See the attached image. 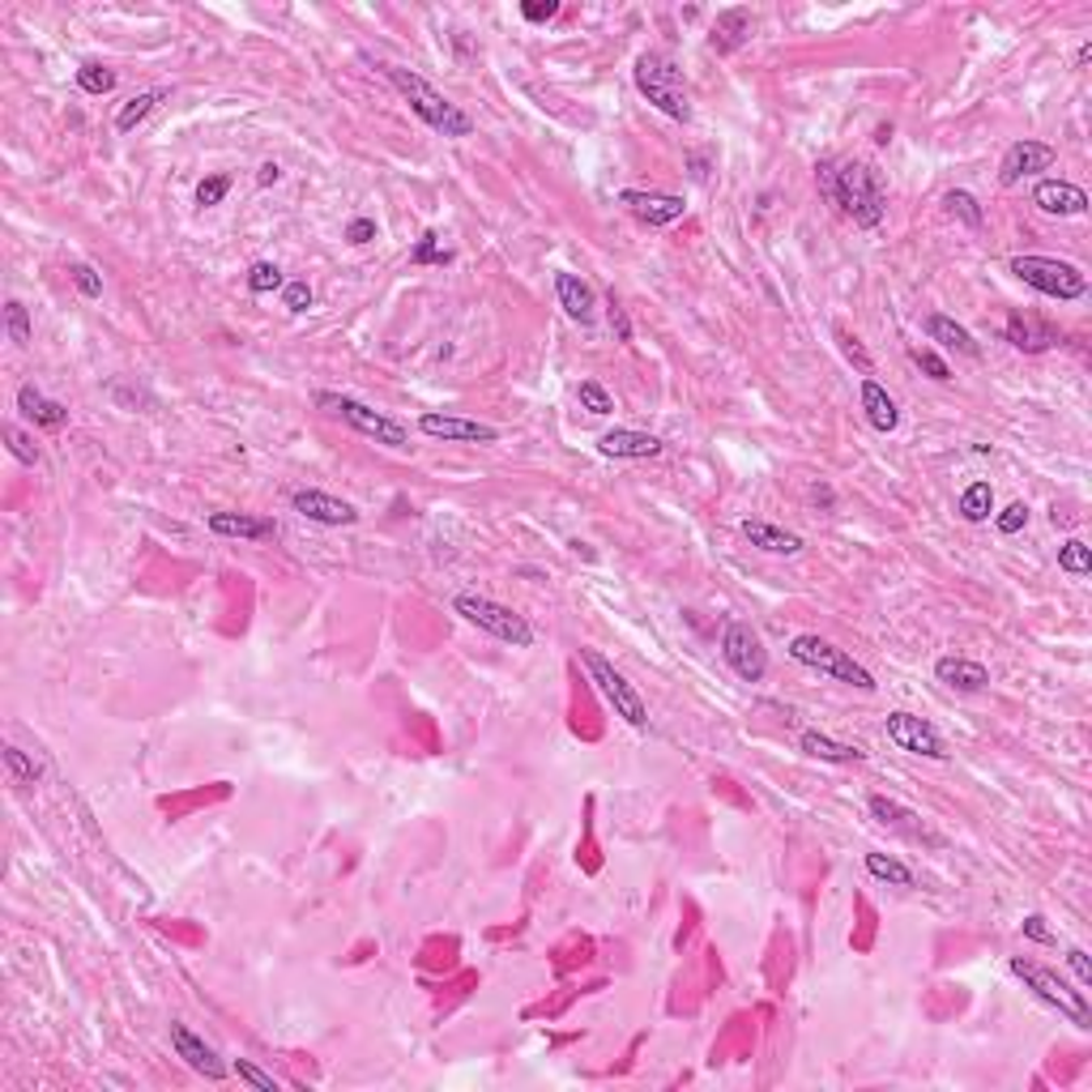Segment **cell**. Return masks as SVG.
<instances>
[{"label":"cell","instance_id":"obj_1","mask_svg":"<svg viewBox=\"0 0 1092 1092\" xmlns=\"http://www.w3.org/2000/svg\"><path fill=\"white\" fill-rule=\"evenodd\" d=\"M833 205H841V214L853 218V227L862 231H875L888 214V193H883V180L875 175V167L866 162H837L833 167V184L824 193Z\"/></svg>","mask_w":1092,"mask_h":1092},{"label":"cell","instance_id":"obj_2","mask_svg":"<svg viewBox=\"0 0 1092 1092\" xmlns=\"http://www.w3.org/2000/svg\"><path fill=\"white\" fill-rule=\"evenodd\" d=\"M380 73L397 86V95L410 103V112L419 116V120L427 124V128H436L440 137H470L474 132V120L453 103V99H444L427 77H419L414 69H401V65H380Z\"/></svg>","mask_w":1092,"mask_h":1092},{"label":"cell","instance_id":"obj_3","mask_svg":"<svg viewBox=\"0 0 1092 1092\" xmlns=\"http://www.w3.org/2000/svg\"><path fill=\"white\" fill-rule=\"evenodd\" d=\"M632 82L636 90L670 120L687 124L692 120V95H687V82H683V69L666 56V52H644L632 69Z\"/></svg>","mask_w":1092,"mask_h":1092},{"label":"cell","instance_id":"obj_4","mask_svg":"<svg viewBox=\"0 0 1092 1092\" xmlns=\"http://www.w3.org/2000/svg\"><path fill=\"white\" fill-rule=\"evenodd\" d=\"M1024 286H1033L1037 295L1046 299H1059V303H1076L1089 295V273L1072 260H1059V256H1011L1007 265Z\"/></svg>","mask_w":1092,"mask_h":1092},{"label":"cell","instance_id":"obj_5","mask_svg":"<svg viewBox=\"0 0 1092 1092\" xmlns=\"http://www.w3.org/2000/svg\"><path fill=\"white\" fill-rule=\"evenodd\" d=\"M790 657H794L798 666L816 670V675H828V679H837V683H850L857 692H875V675H870L862 662H853L846 649H837L833 640H824V636H811V632L794 636V640H790Z\"/></svg>","mask_w":1092,"mask_h":1092},{"label":"cell","instance_id":"obj_6","mask_svg":"<svg viewBox=\"0 0 1092 1092\" xmlns=\"http://www.w3.org/2000/svg\"><path fill=\"white\" fill-rule=\"evenodd\" d=\"M1011 973H1016L1046 1007H1054L1059 1016H1067L1076 1029H1092V1011H1089V1003H1084V994L1072 990L1054 969H1046V965H1037V961H1029V956H1011Z\"/></svg>","mask_w":1092,"mask_h":1092},{"label":"cell","instance_id":"obj_7","mask_svg":"<svg viewBox=\"0 0 1092 1092\" xmlns=\"http://www.w3.org/2000/svg\"><path fill=\"white\" fill-rule=\"evenodd\" d=\"M453 610H457L466 623H474L479 632L495 636V640H504V644H512V649H529V644H534V627H529V619H525V614H516L512 607H504V602H495V598L457 594V598H453Z\"/></svg>","mask_w":1092,"mask_h":1092},{"label":"cell","instance_id":"obj_8","mask_svg":"<svg viewBox=\"0 0 1092 1092\" xmlns=\"http://www.w3.org/2000/svg\"><path fill=\"white\" fill-rule=\"evenodd\" d=\"M316 406L321 410H329V414H338L342 423H351L359 436L367 440H375V444H384V449H410V431L397 423V419H388V414H380V410H371L364 406L359 397H346V393H321L316 397Z\"/></svg>","mask_w":1092,"mask_h":1092},{"label":"cell","instance_id":"obj_9","mask_svg":"<svg viewBox=\"0 0 1092 1092\" xmlns=\"http://www.w3.org/2000/svg\"><path fill=\"white\" fill-rule=\"evenodd\" d=\"M581 662H585V670H590V679L598 683V692L610 700V709L627 722V726H636V729H644L649 726V705L640 700V692L610 666L607 657L598 653V649H581Z\"/></svg>","mask_w":1092,"mask_h":1092},{"label":"cell","instance_id":"obj_10","mask_svg":"<svg viewBox=\"0 0 1092 1092\" xmlns=\"http://www.w3.org/2000/svg\"><path fill=\"white\" fill-rule=\"evenodd\" d=\"M722 657H726V666L742 683H760L768 675V649H764V640L747 623H738V619L726 623V632H722Z\"/></svg>","mask_w":1092,"mask_h":1092},{"label":"cell","instance_id":"obj_11","mask_svg":"<svg viewBox=\"0 0 1092 1092\" xmlns=\"http://www.w3.org/2000/svg\"><path fill=\"white\" fill-rule=\"evenodd\" d=\"M888 742H896L900 751L909 755H926V760H948V742L944 734L931 726L926 718H913V713H888Z\"/></svg>","mask_w":1092,"mask_h":1092},{"label":"cell","instance_id":"obj_12","mask_svg":"<svg viewBox=\"0 0 1092 1092\" xmlns=\"http://www.w3.org/2000/svg\"><path fill=\"white\" fill-rule=\"evenodd\" d=\"M419 431L431 440H444V444H495L499 440V427L466 419V414H440V410H427L419 419Z\"/></svg>","mask_w":1092,"mask_h":1092},{"label":"cell","instance_id":"obj_13","mask_svg":"<svg viewBox=\"0 0 1092 1092\" xmlns=\"http://www.w3.org/2000/svg\"><path fill=\"white\" fill-rule=\"evenodd\" d=\"M619 205H627L640 223L649 227H670L687 214V201L675 197V193H653V188H623L619 193Z\"/></svg>","mask_w":1092,"mask_h":1092},{"label":"cell","instance_id":"obj_14","mask_svg":"<svg viewBox=\"0 0 1092 1092\" xmlns=\"http://www.w3.org/2000/svg\"><path fill=\"white\" fill-rule=\"evenodd\" d=\"M290 508L316 525H355L359 521V508L351 499H338L329 491H316V486H303V491H290Z\"/></svg>","mask_w":1092,"mask_h":1092},{"label":"cell","instance_id":"obj_15","mask_svg":"<svg viewBox=\"0 0 1092 1092\" xmlns=\"http://www.w3.org/2000/svg\"><path fill=\"white\" fill-rule=\"evenodd\" d=\"M1054 145H1046V141H1016L1007 154H1003V167H998V180L1011 188V184H1020L1024 175H1037V171H1050L1054 167Z\"/></svg>","mask_w":1092,"mask_h":1092},{"label":"cell","instance_id":"obj_16","mask_svg":"<svg viewBox=\"0 0 1092 1092\" xmlns=\"http://www.w3.org/2000/svg\"><path fill=\"white\" fill-rule=\"evenodd\" d=\"M1003 334H1007V342H1011L1016 351H1024V355H1041V351H1050V346L1063 342V334H1059L1050 321L1033 316V312H1011L1007 325H1003Z\"/></svg>","mask_w":1092,"mask_h":1092},{"label":"cell","instance_id":"obj_17","mask_svg":"<svg viewBox=\"0 0 1092 1092\" xmlns=\"http://www.w3.org/2000/svg\"><path fill=\"white\" fill-rule=\"evenodd\" d=\"M171 1046H175V1054L197 1072V1076H205V1080H227V1063L218 1059V1050L214 1046H205L188 1024H171Z\"/></svg>","mask_w":1092,"mask_h":1092},{"label":"cell","instance_id":"obj_18","mask_svg":"<svg viewBox=\"0 0 1092 1092\" xmlns=\"http://www.w3.org/2000/svg\"><path fill=\"white\" fill-rule=\"evenodd\" d=\"M1033 205L1041 214H1054V218H1076L1089 210V193L1080 184H1067V180H1041L1033 188Z\"/></svg>","mask_w":1092,"mask_h":1092},{"label":"cell","instance_id":"obj_19","mask_svg":"<svg viewBox=\"0 0 1092 1092\" xmlns=\"http://www.w3.org/2000/svg\"><path fill=\"white\" fill-rule=\"evenodd\" d=\"M210 534L218 538H243V542H273L278 521L273 516H252V512H210Z\"/></svg>","mask_w":1092,"mask_h":1092},{"label":"cell","instance_id":"obj_20","mask_svg":"<svg viewBox=\"0 0 1092 1092\" xmlns=\"http://www.w3.org/2000/svg\"><path fill=\"white\" fill-rule=\"evenodd\" d=\"M598 453L614 457V462H649L662 453V440L649 431H632V427H614L598 440Z\"/></svg>","mask_w":1092,"mask_h":1092},{"label":"cell","instance_id":"obj_21","mask_svg":"<svg viewBox=\"0 0 1092 1092\" xmlns=\"http://www.w3.org/2000/svg\"><path fill=\"white\" fill-rule=\"evenodd\" d=\"M935 679L944 687H952V692H965V696H977V692L990 687V670L981 662H973V657H956V653L935 662Z\"/></svg>","mask_w":1092,"mask_h":1092},{"label":"cell","instance_id":"obj_22","mask_svg":"<svg viewBox=\"0 0 1092 1092\" xmlns=\"http://www.w3.org/2000/svg\"><path fill=\"white\" fill-rule=\"evenodd\" d=\"M555 295H559V308H564L577 325H594L598 295H594V286H590L585 278H577V273L559 269V273H555Z\"/></svg>","mask_w":1092,"mask_h":1092},{"label":"cell","instance_id":"obj_23","mask_svg":"<svg viewBox=\"0 0 1092 1092\" xmlns=\"http://www.w3.org/2000/svg\"><path fill=\"white\" fill-rule=\"evenodd\" d=\"M742 538H747L755 551H764V555H798V551H803V538H798V534H790V529H781V525H772V521H760V516L742 521Z\"/></svg>","mask_w":1092,"mask_h":1092},{"label":"cell","instance_id":"obj_24","mask_svg":"<svg viewBox=\"0 0 1092 1092\" xmlns=\"http://www.w3.org/2000/svg\"><path fill=\"white\" fill-rule=\"evenodd\" d=\"M866 807H870V816H875L883 828H896V833H905V837H913V841H939V837H926L918 811H909V807H900V803H892V798H883V794H870Z\"/></svg>","mask_w":1092,"mask_h":1092},{"label":"cell","instance_id":"obj_25","mask_svg":"<svg viewBox=\"0 0 1092 1092\" xmlns=\"http://www.w3.org/2000/svg\"><path fill=\"white\" fill-rule=\"evenodd\" d=\"M751 30H755V17H751V9H722L718 13V22H713V34H709V47L713 52H738L747 39H751Z\"/></svg>","mask_w":1092,"mask_h":1092},{"label":"cell","instance_id":"obj_26","mask_svg":"<svg viewBox=\"0 0 1092 1092\" xmlns=\"http://www.w3.org/2000/svg\"><path fill=\"white\" fill-rule=\"evenodd\" d=\"M17 410H22L34 427H47V431H56V427L69 423V406L43 397V388H34V384H22V388H17Z\"/></svg>","mask_w":1092,"mask_h":1092},{"label":"cell","instance_id":"obj_27","mask_svg":"<svg viewBox=\"0 0 1092 1092\" xmlns=\"http://www.w3.org/2000/svg\"><path fill=\"white\" fill-rule=\"evenodd\" d=\"M857 397H862V410H866V423L875 427V431H896V423H900V410H896V401L888 397V388L883 384H875V380H862V388H857Z\"/></svg>","mask_w":1092,"mask_h":1092},{"label":"cell","instance_id":"obj_28","mask_svg":"<svg viewBox=\"0 0 1092 1092\" xmlns=\"http://www.w3.org/2000/svg\"><path fill=\"white\" fill-rule=\"evenodd\" d=\"M926 338H931V342H939V346H948V351H961V355H969V359L981 355V346L973 342L969 329H965V325H956V321H952V316H944V312H931V316H926Z\"/></svg>","mask_w":1092,"mask_h":1092},{"label":"cell","instance_id":"obj_29","mask_svg":"<svg viewBox=\"0 0 1092 1092\" xmlns=\"http://www.w3.org/2000/svg\"><path fill=\"white\" fill-rule=\"evenodd\" d=\"M798 747H803L807 755H816V760H828V764H857V760H866V751H862L857 742H837V738H828V734H820V729H807V734L798 738Z\"/></svg>","mask_w":1092,"mask_h":1092},{"label":"cell","instance_id":"obj_30","mask_svg":"<svg viewBox=\"0 0 1092 1092\" xmlns=\"http://www.w3.org/2000/svg\"><path fill=\"white\" fill-rule=\"evenodd\" d=\"M956 512L969 521V525H981V521H990V512H994V486L990 483H969L961 491V499H956Z\"/></svg>","mask_w":1092,"mask_h":1092},{"label":"cell","instance_id":"obj_31","mask_svg":"<svg viewBox=\"0 0 1092 1092\" xmlns=\"http://www.w3.org/2000/svg\"><path fill=\"white\" fill-rule=\"evenodd\" d=\"M866 870H870V879H879V883H892V888H918L913 870H909L905 862L888 857V853H866Z\"/></svg>","mask_w":1092,"mask_h":1092},{"label":"cell","instance_id":"obj_32","mask_svg":"<svg viewBox=\"0 0 1092 1092\" xmlns=\"http://www.w3.org/2000/svg\"><path fill=\"white\" fill-rule=\"evenodd\" d=\"M162 99H167V90H145V95L128 99V103L120 108V116H116V128H120V132H132V128L145 120V116H150V112H154Z\"/></svg>","mask_w":1092,"mask_h":1092},{"label":"cell","instance_id":"obj_33","mask_svg":"<svg viewBox=\"0 0 1092 1092\" xmlns=\"http://www.w3.org/2000/svg\"><path fill=\"white\" fill-rule=\"evenodd\" d=\"M4 768H9V777H13L17 785H34V781L43 777V764H39L34 755H26L22 747H4Z\"/></svg>","mask_w":1092,"mask_h":1092},{"label":"cell","instance_id":"obj_34","mask_svg":"<svg viewBox=\"0 0 1092 1092\" xmlns=\"http://www.w3.org/2000/svg\"><path fill=\"white\" fill-rule=\"evenodd\" d=\"M77 86H82L86 95H112V90H116V73H112L108 65H99V60H86V65L77 69Z\"/></svg>","mask_w":1092,"mask_h":1092},{"label":"cell","instance_id":"obj_35","mask_svg":"<svg viewBox=\"0 0 1092 1092\" xmlns=\"http://www.w3.org/2000/svg\"><path fill=\"white\" fill-rule=\"evenodd\" d=\"M944 205H948V214H952V218H961V223H965V227H973V231L985 223V214H981L977 197H973V193H965V188H952V193L944 197Z\"/></svg>","mask_w":1092,"mask_h":1092},{"label":"cell","instance_id":"obj_36","mask_svg":"<svg viewBox=\"0 0 1092 1092\" xmlns=\"http://www.w3.org/2000/svg\"><path fill=\"white\" fill-rule=\"evenodd\" d=\"M4 329H9V342L13 346H30V312H26V303L22 299H9L4 303Z\"/></svg>","mask_w":1092,"mask_h":1092},{"label":"cell","instance_id":"obj_37","mask_svg":"<svg viewBox=\"0 0 1092 1092\" xmlns=\"http://www.w3.org/2000/svg\"><path fill=\"white\" fill-rule=\"evenodd\" d=\"M1059 568H1063V572H1072V577H1089L1092 572L1089 542H1080V538L1063 542V547H1059Z\"/></svg>","mask_w":1092,"mask_h":1092},{"label":"cell","instance_id":"obj_38","mask_svg":"<svg viewBox=\"0 0 1092 1092\" xmlns=\"http://www.w3.org/2000/svg\"><path fill=\"white\" fill-rule=\"evenodd\" d=\"M286 282H282V269L273 265V260H256L252 269H247V290L252 295H269V290H282Z\"/></svg>","mask_w":1092,"mask_h":1092},{"label":"cell","instance_id":"obj_39","mask_svg":"<svg viewBox=\"0 0 1092 1092\" xmlns=\"http://www.w3.org/2000/svg\"><path fill=\"white\" fill-rule=\"evenodd\" d=\"M577 401H581V410H590V414H598V419L614 410V397H610L598 380H581V384H577Z\"/></svg>","mask_w":1092,"mask_h":1092},{"label":"cell","instance_id":"obj_40","mask_svg":"<svg viewBox=\"0 0 1092 1092\" xmlns=\"http://www.w3.org/2000/svg\"><path fill=\"white\" fill-rule=\"evenodd\" d=\"M69 278H73V286H77L86 299H99V295H103V273H99L95 265L73 260V265H69Z\"/></svg>","mask_w":1092,"mask_h":1092},{"label":"cell","instance_id":"obj_41","mask_svg":"<svg viewBox=\"0 0 1092 1092\" xmlns=\"http://www.w3.org/2000/svg\"><path fill=\"white\" fill-rule=\"evenodd\" d=\"M410 260H414V265H449V260H453V252H449V247H440V236H436V231H423V240H419V247L410 252Z\"/></svg>","mask_w":1092,"mask_h":1092},{"label":"cell","instance_id":"obj_42","mask_svg":"<svg viewBox=\"0 0 1092 1092\" xmlns=\"http://www.w3.org/2000/svg\"><path fill=\"white\" fill-rule=\"evenodd\" d=\"M4 444H9V453L22 462V466H39V449H34V440L22 431V427H4Z\"/></svg>","mask_w":1092,"mask_h":1092},{"label":"cell","instance_id":"obj_43","mask_svg":"<svg viewBox=\"0 0 1092 1092\" xmlns=\"http://www.w3.org/2000/svg\"><path fill=\"white\" fill-rule=\"evenodd\" d=\"M231 193V175H210V180H201L197 184V205H223V197Z\"/></svg>","mask_w":1092,"mask_h":1092},{"label":"cell","instance_id":"obj_44","mask_svg":"<svg viewBox=\"0 0 1092 1092\" xmlns=\"http://www.w3.org/2000/svg\"><path fill=\"white\" fill-rule=\"evenodd\" d=\"M282 303H286V312L299 316V312H308V308L316 303V295H312L308 282H286V286H282Z\"/></svg>","mask_w":1092,"mask_h":1092},{"label":"cell","instance_id":"obj_45","mask_svg":"<svg viewBox=\"0 0 1092 1092\" xmlns=\"http://www.w3.org/2000/svg\"><path fill=\"white\" fill-rule=\"evenodd\" d=\"M994 525H998V534H1007V538H1011V534H1020V529L1029 525V504H1020V499H1016V504H1007V508L994 516Z\"/></svg>","mask_w":1092,"mask_h":1092},{"label":"cell","instance_id":"obj_46","mask_svg":"<svg viewBox=\"0 0 1092 1092\" xmlns=\"http://www.w3.org/2000/svg\"><path fill=\"white\" fill-rule=\"evenodd\" d=\"M231 1072L240 1076L243 1084H252L256 1092H278V1080H273V1076H265L260 1067H252L247 1059H236V1063H231Z\"/></svg>","mask_w":1092,"mask_h":1092},{"label":"cell","instance_id":"obj_47","mask_svg":"<svg viewBox=\"0 0 1092 1092\" xmlns=\"http://www.w3.org/2000/svg\"><path fill=\"white\" fill-rule=\"evenodd\" d=\"M837 346H841V355H846L850 364H857V371H862V375H870V371H875V364H870V355L862 351V342H857L853 334H846V329H837Z\"/></svg>","mask_w":1092,"mask_h":1092},{"label":"cell","instance_id":"obj_48","mask_svg":"<svg viewBox=\"0 0 1092 1092\" xmlns=\"http://www.w3.org/2000/svg\"><path fill=\"white\" fill-rule=\"evenodd\" d=\"M909 359H913V364L922 367V371H926V375H931V380H939V384H944V380H952V367L944 364V359H939V355H935V351H913V355H909Z\"/></svg>","mask_w":1092,"mask_h":1092},{"label":"cell","instance_id":"obj_49","mask_svg":"<svg viewBox=\"0 0 1092 1092\" xmlns=\"http://www.w3.org/2000/svg\"><path fill=\"white\" fill-rule=\"evenodd\" d=\"M559 13V0H525L521 4V17L525 22H551Z\"/></svg>","mask_w":1092,"mask_h":1092},{"label":"cell","instance_id":"obj_50","mask_svg":"<svg viewBox=\"0 0 1092 1092\" xmlns=\"http://www.w3.org/2000/svg\"><path fill=\"white\" fill-rule=\"evenodd\" d=\"M1020 931H1024V939H1033V944H1054V935H1050V926H1046L1041 913H1029Z\"/></svg>","mask_w":1092,"mask_h":1092},{"label":"cell","instance_id":"obj_51","mask_svg":"<svg viewBox=\"0 0 1092 1092\" xmlns=\"http://www.w3.org/2000/svg\"><path fill=\"white\" fill-rule=\"evenodd\" d=\"M610 329H614V338H619V342H632V325H627V312L619 308L614 290H610Z\"/></svg>","mask_w":1092,"mask_h":1092},{"label":"cell","instance_id":"obj_52","mask_svg":"<svg viewBox=\"0 0 1092 1092\" xmlns=\"http://www.w3.org/2000/svg\"><path fill=\"white\" fill-rule=\"evenodd\" d=\"M1067 965L1080 977V985H1092V965H1089V952H1084V948H1072V952H1067Z\"/></svg>","mask_w":1092,"mask_h":1092},{"label":"cell","instance_id":"obj_53","mask_svg":"<svg viewBox=\"0 0 1092 1092\" xmlns=\"http://www.w3.org/2000/svg\"><path fill=\"white\" fill-rule=\"evenodd\" d=\"M346 240H351V243H371V240H375V223H371V218H355V223L346 227Z\"/></svg>","mask_w":1092,"mask_h":1092},{"label":"cell","instance_id":"obj_54","mask_svg":"<svg viewBox=\"0 0 1092 1092\" xmlns=\"http://www.w3.org/2000/svg\"><path fill=\"white\" fill-rule=\"evenodd\" d=\"M278 180H282V167H278V162H265V167H260V171H256V184H260V188H269V184H278Z\"/></svg>","mask_w":1092,"mask_h":1092},{"label":"cell","instance_id":"obj_55","mask_svg":"<svg viewBox=\"0 0 1092 1092\" xmlns=\"http://www.w3.org/2000/svg\"><path fill=\"white\" fill-rule=\"evenodd\" d=\"M811 499H816V504H833V491H828V486H824V483L811 486Z\"/></svg>","mask_w":1092,"mask_h":1092}]
</instances>
